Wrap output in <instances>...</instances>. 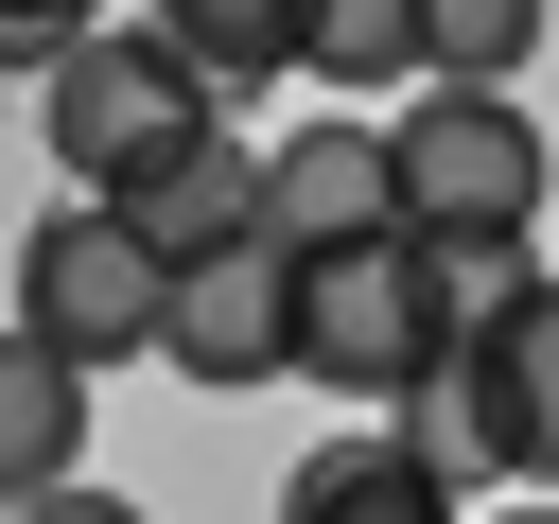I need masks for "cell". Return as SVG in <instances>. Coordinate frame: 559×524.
Instances as JSON below:
<instances>
[{
    "label": "cell",
    "instance_id": "e0dca14e",
    "mask_svg": "<svg viewBox=\"0 0 559 524\" xmlns=\"http://www.w3.org/2000/svg\"><path fill=\"white\" fill-rule=\"evenodd\" d=\"M507 524H559V507H507Z\"/></svg>",
    "mask_w": 559,
    "mask_h": 524
},
{
    "label": "cell",
    "instance_id": "8992f818",
    "mask_svg": "<svg viewBox=\"0 0 559 524\" xmlns=\"http://www.w3.org/2000/svg\"><path fill=\"white\" fill-rule=\"evenodd\" d=\"M105 210H122V245H140L157 279H192V262H227V245H262V157H245V140L210 122V140H175L157 175H122Z\"/></svg>",
    "mask_w": 559,
    "mask_h": 524
},
{
    "label": "cell",
    "instance_id": "4fadbf2b",
    "mask_svg": "<svg viewBox=\"0 0 559 524\" xmlns=\"http://www.w3.org/2000/svg\"><path fill=\"white\" fill-rule=\"evenodd\" d=\"M297 70H332V87H419V0H297Z\"/></svg>",
    "mask_w": 559,
    "mask_h": 524
},
{
    "label": "cell",
    "instance_id": "9c48e42d",
    "mask_svg": "<svg viewBox=\"0 0 559 524\" xmlns=\"http://www.w3.org/2000/svg\"><path fill=\"white\" fill-rule=\"evenodd\" d=\"M489 367V437H507V489H559V279H524L507 332H472Z\"/></svg>",
    "mask_w": 559,
    "mask_h": 524
},
{
    "label": "cell",
    "instance_id": "9a60e30c",
    "mask_svg": "<svg viewBox=\"0 0 559 524\" xmlns=\"http://www.w3.org/2000/svg\"><path fill=\"white\" fill-rule=\"evenodd\" d=\"M70 35H87V0H0V87H17V70L52 87V70H70Z\"/></svg>",
    "mask_w": 559,
    "mask_h": 524
},
{
    "label": "cell",
    "instance_id": "3957f363",
    "mask_svg": "<svg viewBox=\"0 0 559 524\" xmlns=\"http://www.w3.org/2000/svg\"><path fill=\"white\" fill-rule=\"evenodd\" d=\"M35 122H52V157H70V192H122V175H157L175 140H210V87H192V52H175L157 17H87Z\"/></svg>",
    "mask_w": 559,
    "mask_h": 524
},
{
    "label": "cell",
    "instance_id": "ac0fdd59",
    "mask_svg": "<svg viewBox=\"0 0 559 524\" xmlns=\"http://www.w3.org/2000/svg\"><path fill=\"white\" fill-rule=\"evenodd\" d=\"M542 507H559V489H542Z\"/></svg>",
    "mask_w": 559,
    "mask_h": 524
},
{
    "label": "cell",
    "instance_id": "52a82bcc",
    "mask_svg": "<svg viewBox=\"0 0 559 524\" xmlns=\"http://www.w3.org/2000/svg\"><path fill=\"white\" fill-rule=\"evenodd\" d=\"M402 227V192H384V122H297L280 157H262V245H384Z\"/></svg>",
    "mask_w": 559,
    "mask_h": 524
},
{
    "label": "cell",
    "instance_id": "2e32d148",
    "mask_svg": "<svg viewBox=\"0 0 559 524\" xmlns=\"http://www.w3.org/2000/svg\"><path fill=\"white\" fill-rule=\"evenodd\" d=\"M17 524H140V507H122V489H87V472H70V489H35V507H17Z\"/></svg>",
    "mask_w": 559,
    "mask_h": 524
},
{
    "label": "cell",
    "instance_id": "7a4b0ae2",
    "mask_svg": "<svg viewBox=\"0 0 559 524\" xmlns=\"http://www.w3.org/2000/svg\"><path fill=\"white\" fill-rule=\"evenodd\" d=\"M437 349H454V314H437L419 227H384V245H314V262H297V384H332V402L384 419Z\"/></svg>",
    "mask_w": 559,
    "mask_h": 524
},
{
    "label": "cell",
    "instance_id": "7c38bea8",
    "mask_svg": "<svg viewBox=\"0 0 559 524\" xmlns=\"http://www.w3.org/2000/svg\"><path fill=\"white\" fill-rule=\"evenodd\" d=\"M175 52H192V87L210 105H262L280 70H297V0H140Z\"/></svg>",
    "mask_w": 559,
    "mask_h": 524
},
{
    "label": "cell",
    "instance_id": "5bb4252c",
    "mask_svg": "<svg viewBox=\"0 0 559 524\" xmlns=\"http://www.w3.org/2000/svg\"><path fill=\"white\" fill-rule=\"evenodd\" d=\"M542 52V0H419V70L437 87H507Z\"/></svg>",
    "mask_w": 559,
    "mask_h": 524
},
{
    "label": "cell",
    "instance_id": "5b68a950",
    "mask_svg": "<svg viewBox=\"0 0 559 524\" xmlns=\"http://www.w3.org/2000/svg\"><path fill=\"white\" fill-rule=\"evenodd\" d=\"M157 367L175 384H280L297 367V245H227L157 297Z\"/></svg>",
    "mask_w": 559,
    "mask_h": 524
},
{
    "label": "cell",
    "instance_id": "ba28073f",
    "mask_svg": "<svg viewBox=\"0 0 559 524\" xmlns=\"http://www.w3.org/2000/svg\"><path fill=\"white\" fill-rule=\"evenodd\" d=\"M280 524H472V489H437V472L367 419V437H314V454H297Z\"/></svg>",
    "mask_w": 559,
    "mask_h": 524
},
{
    "label": "cell",
    "instance_id": "8fae6325",
    "mask_svg": "<svg viewBox=\"0 0 559 524\" xmlns=\"http://www.w3.org/2000/svg\"><path fill=\"white\" fill-rule=\"evenodd\" d=\"M384 437H402L437 489H507V437H489V367H472V349H437V367L384 402Z\"/></svg>",
    "mask_w": 559,
    "mask_h": 524
},
{
    "label": "cell",
    "instance_id": "d6986e66",
    "mask_svg": "<svg viewBox=\"0 0 559 524\" xmlns=\"http://www.w3.org/2000/svg\"><path fill=\"white\" fill-rule=\"evenodd\" d=\"M0 524H17V507H0Z\"/></svg>",
    "mask_w": 559,
    "mask_h": 524
},
{
    "label": "cell",
    "instance_id": "277c9868",
    "mask_svg": "<svg viewBox=\"0 0 559 524\" xmlns=\"http://www.w3.org/2000/svg\"><path fill=\"white\" fill-rule=\"evenodd\" d=\"M157 297H175V279L122 245L105 192H70V210L17 227V332H35L52 367H140V349H157Z\"/></svg>",
    "mask_w": 559,
    "mask_h": 524
},
{
    "label": "cell",
    "instance_id": "30bf717a",
    "mask_svg": "<svg viewBox=\"0 0 559 524\" xmlns=\"http://www.w3.org/2000/svg\"><path fill=\"white\" fill-rule=\"evenodd\" d=\"M70 454H87V367H52L35 332H0V507L70 489Z\"/></svg>",
    "mask_w": 559,
    "mask_h": 524
},
{
    "label": "cell",
    "instance_id": "6da1fadb",
    "mask_svg": "<svg viewBox=\"0 0 559 524\" xmlns=\"http://www.w3.org/2000/svg\"><path fill=\"white\" fill-rule=\"evenodd\" d=\"M384 192H402L419 245H524L542 192H559V157H542V122L507 87H419L384 122Z\"/></svg>",
    "mask_w": 559,
    "mask_h": 524
}]
</instances>
